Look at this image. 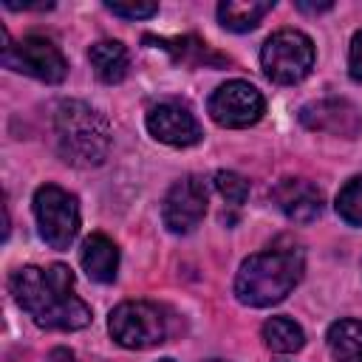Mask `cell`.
I'll use <instances>...</instances> for the list:
<instances>
[{
  "label": "cell",
  "instance_id": "obj_7",
  "mask_svg": "<svg viewBox=\"0 0 362 362\" xmlns=\"http://www.w3.org/2000/svg\"><path fill=\"white\" fill-rule=\"evenodd\" d=\"M107 331L122 348L141 351V348H153V345L164 342L167 322H164V314L158 311V305L130 300V303H122L110 311Z\"/></svg>",
  "mask_w": 362,
  "mask_h": 362
},
{
  "label": "cell",
  "instance_id": "obj_10",
  "mask_svg": "<svg viewBox=\"0 0 362 362\" xmlns=\"http://www.w3.org/2000/svg\"><path fill=\"white\" fill-rule=\"evenodd\" d=\"M147 130L153 139L170 144V147H189L201 141V124L192 116V110L181 102H158L147 110Z\"/></svg>",
  "mask_w": 362,
  "mask_h": 362
},
{
  "label": "cell",
  "instance_id": "obj_9",
  "mask_svg": "<svg viewBox=\"0 0 362 362\" xmlns=\"http://www.w3.org/2000/svg\"><path fill=\"white\" fill-rule=\"evenodd\" d=\"M206 201H209V192H206V184L204 178L198 175H184L178 178L167 195H164V204H161V221L170 232L175 235H187L192 232L204 212H206Z\"/></svg>",
  "mask_w": 362,
  "mask_h": 362
},
{
  "label": "cell",
  "instance_id": "obj_12",
  "mask_svg": "<svg viewBox=\"0 0 362 362\" xmlns=\"http://www.w3.org/2000/svg\"><path fill=\"white\" fill-rule=\"evenodd\" d=\"M277 209L294 223H311L322 212V192L305 178H283L272 189Z\"/></svg>",
  "mask_w": 362,
  "mask_h": 362
},
{
  "label": "cell",
  "instance_id": "obj_19",
  "mask_svg": "<svg viewBox=\"0 0 362 362\" xmlns=\"http://www.w3.org/2000/svg\"><path fill=\"white\" fill-rule=\"evenodd\" d=\"M337 212L345 223L362 226V175H354L345 181V187L337 195Z\"/></svg>",
  "mask_w": 362,
  "mask_h": 362
},
{
  "label": "cell",
  "instance_id": "obj_8",
  "mask_svg": "<svg viewBox=\"0 0 362 362\" xmlns=\"http://www.w3.org/2000/svg\"><path fill=\"white\" fill-rule=\"evenodd\" d=\"M206 110H209L212 122L221 127H249V124L260 122V116L266 110V99L255 85H249L243 79H232L212 90Z\"/></svg>",
  "mask_w": 362,
  "mask_h": 362
},
{
  "label": "cell",
  "instance_id": "obj_25",
  "mask_svg": "<svg viewBox=\"0 0 362 362\" xmlns=\"http://www.w3.org/2000/svg\"><path fill=\"white\" fill-rule=\"evenodd\" d=\"M209 362H221V359H209Z\"/></svg>",
  "mask_w": 362,
  "mask_h": 362
},
{
  "label": "cell",
  "instance_id": "obj_22",
  "mask_svg": "<svg viewBox=\"0 0 362 362\" xmlns=\"http://www.w3.org/2000/svg\"><path fill=\"white\" fill-rule=\"evenodd\" d=\"M348 74L354 82H362V31L354 34L351 51H348Z\"/></svg>",
  "mask_w": 362,
  "mask_h": 362
},
{
  "label": "cell",
  "instance_id": "obj_13",
  "mask_svg": "<svg viewBox=\"0 0 362 362\" xmlns=\"http://www.w3.org/2000/svg\"><path fill=\"white\" fill-rule=\"evenodd\" d=\"M79 260H82V269L90 280H96V283H113L116 280L119 249L107 235H102V232L88 235L82 249H79Z\"/></svg>",
  "mask_w": 362,
  "mask_h": 362
},
{
  "label": "cell",
  "instance_id": "obj_16",
  "mask_svg": "<svg viewBox=\"0 0 362 362\" xmlns=\"http://www.w3.org/2000/svg\"><path fill=\"white\" fill-rule=\"evenodd\" d=\"M325 339L337 362H362V322L359 320H337L328 328Z\"/></svg>",
  "mask_w": 362,
  "mask_h": 362
},
{
  "label": "cell",
  "instance_id": "obj_24",
  "mask_svg": "<svg viewBox=\"0 0 362 362\" xmlns=\"http://www.w3.org/2000/svg\"><path fill=\"white\" fill-rule=\"evenodd\" d=\"M158 362H175V359H170V356H164V359H158Z\"/></svg>",
  "mask_w": 362,
  "mask_h": 362
},
{
  "label": "cell",
  "instance_id": "obj_18",
  "mask_svg": "<svg viewBox=\"0 0 362 362\" xmlns=\"http://www.w3.org/2000/svg\"><path fill=\"white\" fill-rule=\"evenodd\" d=\"M158 45L164 51H170L175 59L187 62V65H201V62H212V65H223L226 59L218 57L215 51H209L206 42L195 40V37H181V40H158Z\"/></svg>",
  "mask_w": 362,
  "mask_h": 362
},
{
  "label": "cell",
  "instance_id": "obj_21",
  "mask_svg": "<svg viewBox=\"0 0 362 362\" xmlns=\"http://www.w3.org/2000/svg\"><path fill=\"white\" fill-rule=\"evenodd\" d=\"M107 11L119 14V17H127V20H141V17H153L158 11L156 3H105Z\"/></svg>",
  "mask_w": 362,
  "mask_h": 362
},
{
  "label": "cell",
  "instance_id": "obj_2",
  "mask_svg": "<svg viewBox=\"0 0 362 362\" xmlns=\"http://www.w3.org/2000/svg\"><path fill=\"white\" fill-rule=\"evenodd\" d=\"M303 252L294 246H274L246 257L235 274V297L243 305L266 308L280 300L303 277Z\"/></svg>",
  "mask_w": 362,
  "mask_h": 362
},
{
  "label": "cell",
  "instance_id": "obj_3",
  "mask_svg": "<svg viewBox=\"0 0 362 362\" xmlns=\"http://www.w3.org/2000/svg\"><path fill=\"white\" fill-rule=\"evenodd\" d=\"M54 136L59 156L76 167H96L110 150V130L105 116L76 99L57 105Z\"/></svg>",
  "mask_w": 362,
  "mask_h": 362
},
{
  "label": "cell",
  "instance_id": "obj_20",
  "mask_svg": "<svg viewBox=\"0 0 362 362\" xmlns=\"http://www.w3.org/2000/svg\"><path fill=\"white\" fill-rule=\"evenodd\" d=\"M215 189L221 192V198L232 206H240L249 198V181L232 170H221L215 173Z\"/></svg>",
  "mask_w": 362,
  "mask_h": 362
},
{
  "label": "cell",
  "instance_id": "obj_15",
  "mask_svg": "<svg viewBox=\"0 0 362 362\" xmlns=\"http://www.w3.org/2000/svg\"><path fill=\"white\" fill-rule=\"evenodd\" d=\"M272 8H274V3H269V0H263V3H257V0H226V3L218 6V20L229 31H252Z\"/></svg>",
  "mask_w": 362,
  "mask_h": 362
},
{
  "label": "cell",
  "instance_id": "obj_1",
  "mask_svg": "<svg viewBox=\"0 0 362 362\" xmlns=\"http://www.w3.org/2000/svg\"><path fill=\"white\" fill-rule=\"evenodd\" d=\"M11 294L17 305L51 331H76L90 322V308L74 294V272L62 263L23 266L11 274Z\"/></svg>",
  "mask_w": 362,
  "mask_h": 362
},
{
  "label": "cell",
  "instance_id": "obj_23",
  "mask_svg": "<svg viewBox=\"0 0 362 362\" xmlns=\"http://www.w3.org/2000/svg\"><path fill=\"white\" fill-rule=\"evenodd\" d=\"M42 362H76V356H74V351H68V348H54Z\"/></svg>",
  "mask_w": 362,
  "mask_h": 362
},
{
  "label": "cell",
  "instance_id": "obj_4",
  "mask_svg": "<svg viewBox=\"0 0 362 362\" xmlns=\"http://www.w3.org/2000/svg\"><path fill=\"white\" fill-rule=\"evenodd\" d=\"M260 65L272 82L294 85L314 68V42L297 28L274 31L260 48Z\"/></svg>",
  "mask_w": 362,
  "mask_h": 362
},
{
  "label": "cell",
  "instance_id": "obj_17",
  "mask_svg": "<svg viewBox=\"0 0 362 362\" xmlns=\"http://www.w3.org/2000/svg\"><path fill=\"white\" fill-rule=\"evenodd\" d=\"M263 342L277 354H294L305 345L303 328L288 317H272L263 322Z\"/></svg>",
  "mask_w": 362,
  "mask_h": 362
},
{
  "label": "cell",
  "instance_id": "obj_11",
  "mask_svg": "<svg viewBox=\"0 0 362 362\" xmlns=\"http://www.w3.org/2000/svg\"><path fill=\"white\" fill-rule=\"evenodd\" d=\"M300 122L308 130L331 136H356L362 130V113L348 99H317L300 110Z\"/></svg>",
  "mask_w": 362,
  "mask_h": 362
},
{
  "label": "cell",
  "instance_id": "obj_14",
  "mask_svg": "<svg viewBox=\"0 0 362 362\" xmlns=\"http://www.w3.org/2000/svg\"><path fill=\"white\" fill-rule=\"evenodd\" d=\"M88 59H90V68L93 74L107 82V85H116L127 76V68H130V54L127 48L119 42V40H99L90 45L88 51Z\"/></svg>",
  "mask_w": 362,
  "mask_h": 362
},
{
  "label": "cell",
  "instance_id": "obj_6",
  "mask_svg": "<svg viewBox=\"0 0 362 362\" xmlns=\"http://www.w3.org/2000/svg\"><path fill=\"white\" fill-rule=\"evenodd\" d=\"M34 218L51 249H68L79 232V201L57 184H42L34 192Z\"/></svg>",
  "mask_w": 362,
  "mask_h": 362
},
{
  "label": "cell",
  "instance_id": "obj_5",
  "mask_svg": "<svg viewBox=\"0 0 362 362\" xmlns=\"http://www.w3.org/2000/svg\"><path fill=\"white\" fill-rule=\"evenodd\" d=\"M3 37V65L20 74H28L40 82H62L68 76V59L62 57V51L40 34H28L17 42L8 40V31H0Z\"/></svg>",
  "mask_w": 362,
  "mask_h": 362
}]
</instances>
